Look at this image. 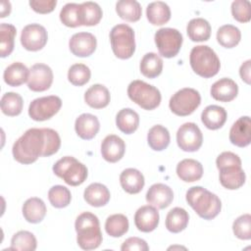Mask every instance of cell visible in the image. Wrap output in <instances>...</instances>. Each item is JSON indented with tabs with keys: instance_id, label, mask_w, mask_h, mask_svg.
<instances>
[{
	"instance_id": "cell-45",
	"label": "cell",
	"mask_w": 251,
	"mask_h": 251,
	"mask_svg": "<svg viewBox=\"0 0 251 251\" xmlns=\"http://www.w3.org/2000/svg\"><path fill=\"white\" fill-rule=\"evenodd\" d=\"M232 230L234 235L242 240H248L251 238V216L250 214H244L238 217L232 225Z\"/></svg>"
},
{
	"instance_id": "cell-2",
	"label": "cell",
	"mask_w": 251,
	"mask_h": 251,
	"mask_svg": "<svg viewBox=\"0 0 251 251\" xmlns=\"http://www.w3.org/2000/svg\"><path fill=\"white\" fill-rule=\"evenodd\" d=\"M186 201L196 214L204 220L216 218L222 209L220 198L202 186L190 187L186 192Z\"/></svg>"
},
{
	"instance_id": "cell-12",
	"label": "cell",
	"mask_w": 251,
	"mask_h": 251,
	"mask_svg": "<svg viewBox=\"0 0 251 251\" xmlns=\"http://www.w3.org/2000/svg\"><path fill=\"white\" fill-rule=\"evenodd\" d=\"M48 34L45 27L39 24L25 25L21 34V43L28 51H38L47 43Z\"/></svg>"
},
{
	"instance_id": "cell-11",
	"label": "cell",
	"mask_w": 251,
	"mask_h": 251,
	"mask_svg": "<svg viewBox=\"0 0 251 251\" xmlns=\"http://www.w3.org/2000/svg\"><path fill=\"white\" fill-rule=\"evenodd\" d=\"M176 142L181 150L195 152L202 145L203 135L196 124L185 123L177 129Z\"/></svg>"
},
{
	"instance_id": "cell-24",
	"label": "cell",
	"mask_w": 251,
	"mask_h": 251,
	"mask_svg": "<svg viewBox=\"0 0 251 251\" xmlns=\"http://www.w3.org/2000/svg\"><path fill=\"white\" fill-rule=\"evenodd\" d=\"M176 175L185 182H193L202 177L203 167L194 159H183L176 166Z\"/></svg>"
},
{
	"instance_id": "cell-14",
	"label": "cell",
	"mask_w": 251,
	"mask_h": 251,
	"mask_svg": "<svg viewBox=\"0 0 251 251\" xmlns=\"http://www.w3.org/2000/svg\"><path fill=\"white\" fill-rule=\"evenodd\" d=\"M96 46V37L90 32L75 33L69 41V47L71 52L77 57L90 56L95 51Z\"/></svg>"
},
{
	"instance_id": "cell-35",
	"label": "cell",
	"mask_w": 251,
	"mask_h": 251,
	"mask_svg": "<svg viewBox=\"0 0 251 251\" xmlns=\"http://www.w3.org/2000/svg\"><path fill=\"white\" fill-rule=\"evenodd\" d=\"M140 72L141 74L148 77L154 78L161 75L163 70V60L156 53L149 52L146 53L140 62Z\"/></svg>"
},
{
	"instance_id": "cell-48",
	"label": "cell",
	"mask_w": 251,
	"mask_h": 251,
	"mask_svg": "<svg viewBox=\"0 0 251 251\" xmlns=\"http://www.w3.org/2000/svg\"><path fill=\"white\" fill-rule=\"evenodd\" d=\"M122 251H148L149 246L145 240L139 237H129L124 241Z\"/></svg>"
},
{
	"instance_id": "cell-28",
	"label": "cell",
	"mask_w": 251,
	"mask_h": 251,
	"mask_svg": "<svg viewBox=\"0 0 251 251\" xmlns=\"http://www.w3.org/2000/svg\"><path fill=\"white\" fill-rule=\"evenodd\" d=\"M146 16L150 24L162 25L170 21L171 9L168 4L163 1L151 2L146 8Z\"/></svg>"
},
{
	"instance_id": "cell-44",
	"label": "cell",
	"mask_w": 251,
	"mask_h": 251,
	"mask_svg": "<svg viewBox=\"0 0 251 251\" xmlns=\"http://www.w3.org/2000/svg\"><path fill=\"white\" fill-rule=\"evenodd\" d=\"M61 22L70 27L81 25L79 20V4L67 3L60 12Z\"/></svg>"
},
{
	"instance_id": "cell-17",
	"label": "cell",
	"mask_w": 251,
	"mask_h": 251,
	"mask_svg": "<svg viewBox=\"0 0 251 251\" xmlns=\"http://www.w3.org/2000/svg\"><path fill=\"white\" fill-rule=\"evenodd\" d=\"M126 151L125 141L118 135L109 134L101 143V154L102 157L110 163H116L120 161Z\"/></svg>"
},
{
	"instance_id": "cell-52",
	"label": "cell",
	"mask_w": 251,
	"mask_h": 251,
	"mask_svg": "<svg viewBox=\"0 0 251 251\" xmlns=\"http://www.w3.org/2000/svg\"><path fill=\"white\" fill-rule=\"evenodd\" d=\"M11 12V3L9 1H2L1 3V18H5Z\"/></svg>"
},
{
	"instance_id": "cell-18",
	"label": "cell",
	"mask_w": 251,
	"mask_h": 251,
	"mask_svg": "<svg viewBox=\"0 0 251 251\" xmlns=\"http://www.w3.org/2000/svg\"><path fill=\"white\" fill-rule=\"evenodd\" d=\"M221 184L229 190L241 187L245 182V173L241 165H229L219 169Z\"/></svg>"
},
{
	"instance_id": "cell-20",
	"label": "cell",
	"mask_w": 251,
	"mask_h": 251,
	"mask_svg": "<svg viewBox=\"0 0 251 251\" xmlns=\"http://www.w3.org/2000/svg\"><path fill=\"white\" fill-rule=\"evenodd\" d=\"M211 96L221 102H229L233 100L238 93V86L234 80L224 77L213 83L211 86Z\"/></svg>"
},
{
	"instance_id": "cell-6",
	"label": "cell",
	"mask_w": 251,
	"mask_h": 251,
	"mask_svg": "<svg viewBox=\"0 0 251 251\" xmlns=\"http://www.w3.org/2000/svg\"><path fill=\"white\" fill-rule=\"evenodd\" d=\"M53 172L72 186L83 183L87 177V168L72 156H66L58 160L53 166Z\"/></svg>"
},
{
	"instance_id": "cell-10",
	"label": "cell",
	"mask_w": 251,
	"mask_h": 251,
	"mask_svg": "<svg viewBox=\"0 0 251 251\" xmlns=\"http://www.w3.org/2000/svg\"><path fill=\"white\" fill-rule=\"evenodd\" d=\"M61 106L62 100L56 95L39 97L29 104L28 115L33 121H46L57 114L61 109Z\"/></svg>"
},
{
	"instance_id": "cell-39",
	"label": "cell",
	"mask_w": 251,
	"mask_h": 251,
	"mask_svg": "<svg viewBox=\"0 0 251 251\" xmlns=\"http://www.w3.org/2000/svg\"><path fill=\"white\" fill-rule=\"evenodd\" d=\"M128 220L123 214H114L107 218L105 223L106 232L112 237L123 236L128 230Z\"/></svg>"
},
{
	"instance_id": "cell-5",
	"label": "cell",
	"mask_w": 251,
	"mask_h": 251,
	"mask_svg": "<svg viewBox=\"0 0 251 251\" xmlns=\"http://www.w3.org/2000/svg\"><path fill=\"white\" fill-rule=\"evenodd\" d=\"M110 42L114 54L120 59H128L135 51L134 31L128 25L120 24L113 26Z\"/></svg>"
},
{
	"instance_id": "cell-8",
	"label": "cell",
	"mask_w": 251,
	"mask_h": 251,
	"mask_svg": "<svg viewBox=\"0 0 251 251\" xmlns=\"http://www.w3.org/2000/svg\"><path fill=\"white\" fill-rule=\"evenodd\" d=\"M201 96L199 92L190 87L176 91L170 99L169 107L176 116L184 117L192 114L200 105Z\"/></svg>"
},
{
	"instance_id": "cell-43",
	"label": "cell",
	"mask_w": 251,
	"mask_h": 251,
	"mask_svg": "<svg viewBox=\"0 0 251 251\" xmlns=\"http://www.w3.org/2000/svg\"><path fill=\"white\" fill-rule=\"evenodd\" d=\"M90 75L91 72L84 64H75L71 66L68 72L69 81L75 86H81L87 83L90 79Z\"/></svg>"
},
{
	"instance_id": "cell-33",
	"label": "cell",
	"mask_w": 251,
	"mask_h": 251,
	"mask_svg": "<svg viewBox=\"0 0 251 251\" xmlns=\"http://www.w3.org/2000/svg\"><path fill=\"white\" fill-rule=\"evenodd\" d=\"M188 213L179 207L173 208L166 217V227L173 233H177L185 229L188 225Z\"/></svg>"
},
{
	"instance_id": "cell-32",
	"label": "cell",
	"mask_w": 251,
	"mask_h": 251,
	"mask_svg": "<svg viewBox=\"0 0 251 251\" xmlns=\"http://www.w3.org/2000/svg\"><path fill=\"white\" fill-rule=\"evenodd\" d=\"M102 15V9L96 2L87 1L79 4V20L81 25L90 26L97 25Z\"/></svg>"
},
{
	"instance_id": "cell-22",
	"label": "cell",
	"mask_w": 251,
	"mask_h": 251,
	"mask_svg": "<svg viewBox=\"0 0 251 251\" xmlns=\"http://www.w3.org/2000/svg\"><path fill=\"white\" fill-rule=\"evenodd\" d=\"M120 182L123 189L129 194L139 193L145 183L143 175L136 169L128 168L120 175Z\"/></svg>"
},
{
	"instance_id": "cell-34",
	"label": "cell",
	"mask_w": 251,
	"mask_h": 251,
	"mask_svg": "<svg viewBox=\"0 0 251 251\" xmlns=\"http://www.w3.org/2000/svg\"><path fill=\"white\" fill-rule=\"evenodd\" d=\"M170 132L169 130L161 126L156 125L152 126L147 134V141L151 149L155 151H162L166 149L170 144Z\"/></svg>"
},
{
	"instance_id": "cell-23",
	"label": "cell",
	"mask_w": 251,
	"mask_h": 251,
	"mask_svg": "<svg viewBox=\"0 0 251 251\" xmlns=\"http://www.w3.org/2000/svg\"><path fill=\"white\" fill-rule=\"evenodd\" d=\"M110 100V92L103 84H93L84 93V101L94 109H102L108 106Z\"/></svg>"
},
{
	"instance_id": "cell-29",
	"label": "cell",
	"mask_w": 251,
	"mask_h": 251,
	"mask_svg": "<svg viewBox=\"0 0 251 251\" xmlns=\"http://www.w3.org/2000/svg\"><path fill=\"white\" fill-rule=\"evenodd\" d=\"M29 70L21 62H15L8 66L3 74L4 81L10 86H19L27 81Z\"/></svg>"
},
{
	"instance_id": "cell-36",
	"label": "cell",
	"mask_w": 251,
	"mask_h": 251,
	"mask_svg": "<svg viewBox=\"0 0 251 251\" xmlns=\"http://www.w3.org/2000/svg\"><path fill=\"white\" fill-rule=\"evenodd\" d=\"M116 11L120 18L127 22H136L140 19L142 9L135 0H120L116 4Z\"/></svg>"
},
{
	"instance_id": "cell-4",
	"label": "cell",
	"mask_w": 251,
	"mask_h": 251,
	"mask_svg": "<svg viewBox=\"0 0 251 251\" xmlns=\"http://www.w3.org/2000/svg\"><path fill=\"white\" fill-rule=\"evenodd\" d=\"M189 62L194 73L205 78L216 75L221 68L218 55L207 45L193 47L190 51Z\"/></svg>"
},
{
	"instance_id": "cell-40",
	"label": "cell",
	"mask_w": 251,
	"mask_h": 251,
	"mask_svg": "<svg viewBox=\"0 0 251 251\" xmlns=\"http://www.w3.org/2000/svg\"><path fill=\"white\" fill-rule=\"evenodd\" d=\"M24 106L23 98L16 92H7L1 98V110L3 114L14 117L22 113Z\"/></svg>"
},
{
	"instance_id": "cell-31",
	"label": "cell",
	"mask_w": 251,
	"mask_h": 251,
	"mask_svg": "<svg viewBox=\"0 0 251 251\" xmlns=\"http://www.w3.org/2000/svg\"><path fill=\"white\" fill-rule=\"evenodd\" d=\"M188 37L192 41H206L211 35V25L209 22L203 18H195L189 21L186 26Z\"/></svg>"
},
{
	"instance_id": "cell-25",
	"label": "cell",
	"mask_w": 251,
	"mask_h": 251,
	"mask_svg": "<svg viewBox=\"0 0 251 251\" xmlns=\"http://www.w3.org/2000/svg\"><path fill=\"white\" fill-rule=\"evenodd\" d=\"M226 117V112L223 107L218 105H209L203 110L201 114V121L207 128L215 130L221 128L225 125Z\"/></svg>"
},
{
	"instance_id": "cell-42",
	"label": "cell",
	"mask_w": 251,
	"mask_h": 251,
	"mask_svg": "<svg viewBox=\"0 0 251 251\" xmlns=\"http://www.w3.org/2000/svg\"><path fill=\"white\" fill-rule=\"evenodd\" d=\"M48 199L55 208H65L71 203V191L63 185H54L48 191Z\"/></svg>"
},
{
	"instance_id": "cell-51",
	"label": "cell",
	"mask_w": 251,
	"mask_h": 251,
	"mask_svg": "<svg viewBox=\"0 0 251 251\" xmlns=\"http://www.w3.org/2000/svg\"><path fill=\"white\" fill-rule=\"evenodd\" d=\"M250 65H251V61L247 60L246 62H244L239 69V75L240 77L242 78V80H244L247 84L250 83Z\"/></svg>"
},
{
	"instance_id": "cell-46",
	"label": "cell",
	"mask_w": 251,
	"mask_h": 251,
	"mask_svg": "<svg viewBox=\"0 0 251 251\" xmlns=\"http://www.w3.org/2000/svg\"><path fill=\"white\" fill-rule=\"evenodd\" d=\"M45 139V147L42 157H49L58 152L61 146V138L58 132L52 128H42Z\"/></svg>"
},
{
	"instance_id": "cell-26",
	"label": "cell",
	"mask_w": 251,
	"mask_h": 251,
	"mask_svg": "<svg viewBox=\"0 0 251 251\" xmlns=\"http://www.w3.org/2000/svg\"><path fill=\"white\" fill-rule=\"evenodd\" d=\"M110 191L102 183L94 182L89 184L83 193L84 200L93 207L105 206L110 200Z\"/></svg>"
},
{
	"instance_id": "cell-50",
	"label": "cell",
	"mask_w": 251,
	"mask_h": 251,
	"mask_svg": "<svg viewBox=\"0 0 251 251\" xmlns=\"http://www.w3.org/2000/svg\"><path fill=\"white\" fill-rule=\"evenodd\" d=\"M216 165L218 169L229 165H241V160L236 154L229 151H226L218 156L216 160Z\"/></svg>"
},
{
	"instance_id": "cell-37",
	"label": "cell",
	"mask_w": 251,
	"mask_h": 251,
	"mask_svg": "<svg viewBox=\"0 0 251 251\" xmlns=\"http://www.w3.org/2000/svg\"><path fill=\"white\" fill-rule=\"evenodd\" d=\"M240 39L241 32L235 25H224L217 31V40L223 47H235L239 43Z\"/></svg>"
},
{
	"instance_id": "cell-30",
	"label": "cell",
	"mask_w": 251,
	"mask_h": 251,
	"mask_svg": "<svg viewBox=\"0 0 251 251\" xmlns=\"http://www.w3.org/2000/svg\"><path fill=\"white\" fill-rule=\"evenodd\" d=\"M116 125L124 133H133L139 126V116L134 110L124 108L120 110L116 116Z\"/></svg>"
},
{
	"instance_id": "cell-47",
	"label": "cell",
	"mask_w": 251,
	"mask_h": 251,
	"mask_svg": "<svg viewBox=\"0 0 251 251\" xmlns=\"http://www.w3.org/2000/svg\"><path fill=\"white\" fill-rule=\"evenodd\" d=\"M251 4L248 0H235L231 3V14L240 23H247L251 19Z\"/></svg>"
},
{
	"instance_id": "cell-41",
	"label": "cell",
	"mask_w": 251,
	"mask_h": 251,
	"mask_svg": "<svg viewBox=\"0 0 251 251\" xmlns=\"http://www.w3.org/2000/svg\"><path fill=\"white\" fill-rule=\"evenodd\" d=\"M10 249L20 251H34L36 249V238L27 230H20L13 235Z\"/></svg>"
},
{
	"instance_id": "cell-27",
	"label": "cell",
	"mask_w": 251,
	"mask_h": 251,
	"mask_svg": "<svg viewBox=\"0 0 251 251\" xmlns=\"http://www.w3.org/2000/svg\"><path fill=\"white\" fill-rule=\"evenodd\" d=\"M23 215L28 223H40L46 215L45 203L37 197L28 198L23 205Z\"/></svg>"
},
{
	"instance_id": "cell-3",
	"label": "cell",
	"mask_w": 251,
	"mask_h": 251,
	"mask_svg": "<svg viewBox=\"0 0 251 251\" xmlns=\"http://www.w3.org/2000/svg\"><path fill=\"white\" fill-rule=\"evenodd\" d=\"M75 228L77 233L76 241L83 250H93L102 243V233L98 218L90 213L83 212L75 220Z\"/></svg>"
},
{
	"instance_id": "cell-21",
	"label": "cell",
	"mask_w": 251,
	"mask_h": 251,
	"mask_svg": "<svg viewBox=\"0 0 251 251\" xmlns=\"http://www.w3.org/2000/svg\"><path fill=\"white\" fill-rule=\"evenodd\" d=\"M100 128V123L96 116L88 113L78 116L75 123V129L76 134L85 140L92 139Z\"/></svg>"
},
{
	"instance_id": "cell-38",
	"label": "cell",
	"mask_w": 251,
	"mask_h": 251,
	"mask_svg": "<svg viewBox=\"0 0 251 251\" xmlns=\"http://www.w3.org/2000/svg\"><path fill=\"white\" fill-rule=\"evenodd\" d=\"M17 30L13 25L2 23L0 25V56L5 58L14 50V41Z\"/></svg>"
},
{
	"instance_id": "cell-1",
	"label": "cell",
	"mask_w": 251,
	"mask_h": 251,
	"mask_svg": "<svg viewBox=\"0 0 251 251\" xmlns=\"http://www.w3.org/2000/svg\"><path fill=\"white\" fill-rule=\"evenodd\" d=\"M45 139L42 128L27 129L13 145V156L21 164L28 165L42 156Z\"/></svg>"
},
{
	"instance_id": "cell-16",
	"label": "cell",
	"mask_w": 251,
	"mask_h": 251,
	"mask_svg": "<svg viewBox=\"0 0 251 251\" xmlns=\"http://www.w3.org/2000/svg\"><path fill=\"white\" fill-rule=\"evenodd\" d=\"M134 224L138 230L142 232L153 231L159 224V212L151 205L141 206L134 215Z\"/></svg>"
},
{
	"instance_id": "cell-19",
	"label": "cell",
	"mask_w": 251,
	"mask_h": 251,
	"mask_svg": "<svg viewBox=\"0 0 251 251\" xmlns=\"http://www.w3.org/2000/svg\"><path fill=\"white\" fill-rule=\"evenodd\" d=\"M230 142L238 147H246L251 141V121L248 116L240 117L229 130Z\"/></svg>"
},
{
	"instance_id": "cell-13",
	"label": "cell",
	"mask_w": 251,
	"mask_h": 251,
	"mask_svg": "<svg viewBox=\"0 0 251 251\" xmlns=\"http://www.w3.org/2000/svg\"><path fill=\"white\" fill-rule=\"evenodd\" d=\"M53 82V72L45 64H34L29 69L27 86L30 90L40 92L50 88Z\"/></svg>"
},
{
	"instance_id": "cell-49",
	"label": "cell",
	"mask_w": 251,
	"mask_h": 251,
	"mask_svg": "<svg viewBox=\"0 0 251 251\" xmlns=\"http://www.w3.org/2000/svg\"><path fill=\"white\" fill-rule=\"evenodd\" d=\"M57 5L56 0H30L29 6L39 14H47L54 10Z\"/></svg>"
},
{
	"instance_id": "cell-7",
	"label": "cell",
	"mask_w": 251,
	"mask_h": 251,
	"mask_svg": "<svg viewBox=\"0 0 251 251\" xmlns=\"http://www.w3.org/2000/svg\"><path fill=\"white\" fill-rule=\"evenodd\" d=\"M127 95L131 101L145 110H153L161 103L159 89L143 80H133L128 84Z\"/></svg>"
},
{
	"instance_id": "cell-9",
	"label": "cell",
	"mask_w": 251,
	"mask_h": 251,
	"mask_svg": "<svg viewBox=\"0 0 251 251\" xmlns=\"http://www.w3.org/2000/svg\"><path fill=\"white\" fill-rule=\"evenodd\" d=\"M154 39L160 55L165 58L176 56L183 40L180 31L172 27H162L158 29Z\"/></svg>"
},
{
	"instance_id": "cell-15",
	"label": "cell",
	"mask_w": 251,
	"mask_h": 251,
	"mask_svg": "<svg viewBox=\"0 0 251 251\" xmlns=\"http://www.w3.org/2000/svg\"><path fill=\"white\" fill-rule=\"evenodd\" d=\"M174 199L172 188L164 183H155L149 187L146 193V201L157 209H165L171 205Z\"/></svg>"
}]
</instances>
